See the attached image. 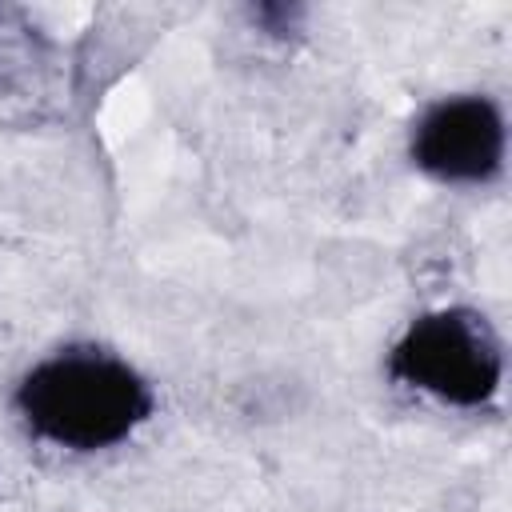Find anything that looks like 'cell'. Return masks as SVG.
I'll return each instance as SVG.
<instances>
[{
  "mask_svg": "<svg viewBox=\"0 0 512 512\" xmlns=\"http://www.w3.org/2000/svg\"><path fill=\"white\" fill-rule=\"evenodd\" d=\"M396 388L440 408L484 412L504 392V336L472 304H436L416 312L384 352Z\"/></svg>",
  "mask_w": 512,
  "mask_h": 512,
  "instance_id": "7a4b0ae2",
  "label": "cell"
},
{
  "mask_svg": "<svg viewBox=\"0 0 512 512\" xmlns=\"http://www.w3.org/2000/svg\"><path fill=\"white\" fill-rule=\"evenodd\" d=\"M48 40L32 28H8V12H0V92L16 100H44L48 92Z\"/></svg>",
  "mask_w": 512,
  "mask_h": 512,
  "instance_id": "277c9868",
  "label": "cell"
},
{
  "mask_svg": "<svg viewBox=\"0 0 512 512\" xmlns=\"http://www.w3.org/2000/svg\"><path fill=\"white\" fill-rule=\"evenodd\" d=\"M300 20H304V8H296V4H256L252 8V24L268 36H292V32H300Z\"/></svg>",
  "mask_w": 512,
  "mask_h": 512,
  "instance_id": "5b68a950",
  "label": "cell"
},
{
  "mask_svg": "<svg viewBox=\"0 0 512 512\" xmlns=\"http://www.w3.org/2000/svg\"><path fill=\"white\" fill-rule=\"evenodd\" d=\"M12 412L36 444L68 456H100L152 424L156 388L112 348L64 344L20 372Z\"/></svg>",
  "mask_w": 512,
  "mask_h": 512,
  "instance_id": "6da1fadb",
  "label": "cell"
},
{
  "mask_svg": "<svg viewBox=\"0 0 512 512\" xmlns=\"http://www.w3.org/2000/svg\"><path fill=\"white\" fill-rule=\"evenodd\" d=\"M412 168L440 188H488L508 164V116L488 92L428 100L408 128Z\"/></svg>",
  "mask_w": 512,
  "mask_h": 512,
  "instance_id": "3957f363",
  "label": "cell"
}]
</instances>
